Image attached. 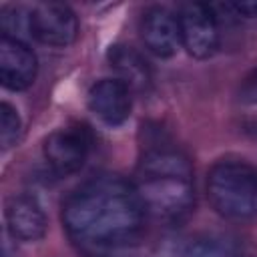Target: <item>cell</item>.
<instances>
[{"instance_id":"14","label":"cell","mask_w":257,"mask_h":257,"mask_svg":"<svg viewBox=\"0 0 257 257\" xmlns=\"http://www.w3.org/2000/svg\"><path fill=\"white\" fill-rule=\"evenodd\" d=\"M239 104H243L249 110H257V68H253L239 84L237 92Z\"/></svg>"},{"instance_id":"10","label":"cell","mask_w":257,"mask_h":257,"mask_svg":"<svg viewBox=\"0 0 257 257\" xmlns=\"http://www.w3.org/2000/svg\"><path fill=\"white\" fill-rule=\"evenodd\" d=\"M6 227L18 241H38L44 237L48 221L42 205L32 195H12L6 201Z\"/></svg>"},{"instance_id":"11","label":"cell","mask_w":257,"mask_h":257,"mask_svg":"<svg viewBox=\"0 0 257 257\" xmlns=\"http://www.w3.org/2000/svg\"><path fill=\"white\" fill-rule=\"evenodd\" d=\"M108 60H110V66L118 72V78L131 90H143L151 84L149 64L133 46H124V44L110 46Z\"/></svg>"},{"instance_id":"6","label":"cell","mask_w":257,"mask_h":257,"mask_svg":"<svg viewBox=\"0 0 257 257\" xmlns=\"http://www.w3.org/2000/svg\"><path fill=\"white\" fill-rule=\"evenodd\" d=\"M30 34L48 46L64 48L76 40L78 20L68 4L62 2H38L28 12Z\"/></svg>"},{"instance_id":"15","label":"cell","mask_w":257,"mask_h":257,"mask_svg":"<svg viewBox=\"0 0 257 257\" xmlns=\"http://www.w3.org/2000/svg\"><path fill=\"white\" fill-rule=\"evenodd\" d=\"M231 8L237 14H243L247 18H255L257 16V2H241V4H233Z\"/></svg>"},{"instance_id":"16","label":"cell","mask_w":257,"mask_h":257,"mask_svg":"<svg viewBox=\"0 0 257 257\" xmlns=\"http://www.w3.org/2000/svg\"><path fill=\"white\" fill-rule=\"evenodd\" d=\"M231 257H251V255H247V253H243V251H239V249L235 247L233 253H231Z\"/></svg>"},{"instance_id":"4","label":"cell","mask_w":257,"mask_h":257,"mask_svg":"<svg viewBox=\"0 0 257 257\" xmlns=\"http://www.w3.org/2000/svg\"><path fill=\"white\" fill-rule=\"evenodd\" d=\"M92 149V133L82 122L52 131L42 147L44 161L56 177H68L82 169Z\"/></svg>"},{"instance_id":"2","label":"cell","mask_w":257,"mask_h":257,"mask_svg":"<svg viewBox=\"0 0 257 257\" xmlns=\"http://www.w3.org/2000/svg\"><path fill=\"white\" fill-rule=\"evenodd\" d=\"M133 185L145 213L161 223H181L195 205V181L189 157L161 131H149L141 145Z\"/></svg>"},{"instance_id":"9","label":"cell","mask_w":257,"mask_h":257,"mask_svg":"<svg viewBox=\"0 0 257 257\" xmlns=\"http://www.w3.org/2000/svg\"><path fill=\"white\" fill-rule=\"evenodd\" d=\"M38 60L32 48L20 38H0V80L8 90H24L36 80Z\"/></svg>"},{"instance_id":"3","label":"cell","mask_w":257,"mask_h":257,"mask_svg":"<svg viewBox=\"0 0 257 257\" xmlns=\"http://www.w3.org/2000/svg\"><path fill=\"white\" fill-rule=\"evenodd\" d=\"M207 199L229 221L257 217V167L241 159H221L207 173Z\"/></svg>"},{"instance_id":"13","label":"cell","mask_w":257,"mask_h":257,"mask_svg":"<svg viewBox=\"0 0 257 257\" xmlns=\"http://www.w3.org/2000/svg\"><path fill=\"white\" fill-rule=\"evenodd\" d=\"M233 245L225 243L223 239L215 237H201L195 239L183 253V257H231Z\"/></svg>"},{"instance_id":"1","label":"cell","mask_w":257,"mask_h":257,"mask_svg":"<svg viewBox=\"0 0 257 257\" xmlns=\"http://www.w3.org/2000/svg\"><path fill=\"white\" fill-rule=\"evenodd\" d=\"M145 215L133 181L110 173L84 181L62 203V225L84 251L131 245L143 231Z\"/></svg>"},{"instance_id":"8","label":"cell","mask_w":257,"mask_h":257,"mask_svg":"<svg viewBox=\"0 0 257 257\" xmlns=\"http://www.w3.org/2000/svg\"><path fill=\"white\" fill-rule=\"evenodd\" d=\"M139 32L145 48L159 58H171L181 46L179 20L163 6H151L143 12Z\"/></svg>"},{"instance_id":"5","label":"cell","mask_w":257,"mask_h":257,"mask_svg":"<svg viewBox=\"0 0 257 257\" xmlns=\"http://www.w3.org/2000/svg\"><path fill=\"white\" fill-rule=\"evenodd\" d=\"M181 46L193 58H209L219 46V26L213 8L201 2H185L177 14Z\"/></svg>"},{"instance_id":"12","label":"cell","mask_w":257,"mask_h":257,"mask_svg":"<svg viewBox=\"0 0 257 257\" xmlns=\"http://www.w3.org/2000/svg\"><path fill=\"white\" fill-rule=\"evenodd\" d=\"M22 133V120L18 110L10 104V102H2L0 104V145L2 151L12 149Z\"/></svg>"},{"instance_id":"7","label":"cell","mask_w":257,"mask_h":257,"mask_svg":"<svg viewBox=\"0 0 257 257\" xmlns=\"http://www.w3.org/2000/svg\"><path fill=\"white\" fill-rule=\"evenodd\" d=\"M90 112L106 126H120L133 110V90L120 78H102L88 90Z\"/></svg>"}]
</instances>
